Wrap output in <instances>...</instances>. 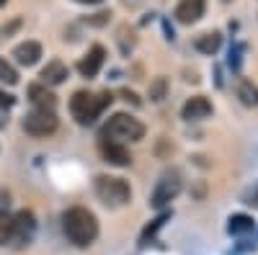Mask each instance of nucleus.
I'll return each instance as SVG.
<instances>
[{"label": "nucleus", "mask_w": 258, "mask_h": 255, "mask_svg": "<svg viewBox=\"0 0 258 255\" xmlns=\"http://www.w3.org/2000/svg\"><path fill=\"white\" fill-rule=\"evenodd\" d=\"M111 101H114L111 93L93 96L88 91H75L73 98H70V111L78 119V124H93L106 106H111Z\"/></svg>", "instance_id": "f03ea898"}, {"label": "nucleus", "mask_w": 258, "mask_h": 255, "mask_svg": "<svg viewBox=\"0 0 258 255\" xmlns=\"http://www.w3.org/2000/svg\"><path fill=\"white\" fill-rule=\"evenodd\" d=\"M103 62H106L103 47H101V44H93V47L88 49V54H85V57L78 62V72H80L83 77H96Z\"/></svg>", "instance_id": "9d476101"}, {"label": "nucleus", "mask_w": 258, "mask_h": 255, "mask_svg": "<svg viewBox=\"0 0 258 255\" xmlns=\"http://www.w3.org/2000/svg\"><path fill=\"white\" fill-rule=\"evenodd\" d=\"M227 232H230V235H248V232H253V217H248V214H232L227 219Z\"/></svg>", "instance_id": "f3484780"}, {"label": "nucleus", "mask_w": 258, "mask_h": 255, "mask_svg": "<svg viewBox=\"0 0 258 255\" xmlns=\"http://www.w3.org/2000/svg\"><path fill=\"white\" fill-rule=\"evenodd\" d=\"M39 77H41V85H59L68 80V65L59 59H52V62H47V67L41 70Z\"/></svg>", "instance_id": "4468645a"}, {"label": "nucleus", "mask_w": 258, "mask_h": 255, "mask_svg": "<svg viewBox=\"0 0 258 255\" xmlns=\"http://www.w3.org/2000/svg\"><path fill=\"white\" fill-rule=\"evenodd\" d=\"M16 103V98L11 96V93H3V91H0V106H13Z\"/></svg>", "instance_id": "b1692460"}, {"label": "nucleus", "mask_w": 258, "mask_h": 255, "mask_svg": "<svg viewBox=\"0 0 258 255\" xmlns=\"http://www.w3.org/2000/svg\"><path fill=\"white\" fill-rule=\"evenodd\" d=\"M98 150H101V157L109 162V165L126 167L129 162H132V155L126 152V147H124V144H116V142H111V139H101Z\"/></svg>", "instance_id": "6e6552de"}, {"label": "nucleus", "mask_w": 258, "mask_h": 255, "mask_svg": "<svg viewBox=\"0 0 258 255\" xmlns=\"http://www.w3.org/2000/svg\"><path fill=\"white\" fill-rule=\"evenodd\" d=\"M62 229L68 240L78 247H88L98 237V219L91 209L85 206H73L62 214Z\"/></svg>", "instance_id": "f257e3e1"}, {"label": "nucleus", "mask_w": 258, "mask_h": 255, "mask_svg": "<svg viewBox=\"0 0 258 255\" xmlns=\"http://www.w3.org/2000/svg\"><path fill=\"white\" fill-rule=\"evenodd\" d=\"M6 3H8V0H0V8H3V6H6Z\"/></svg>", "instance_id": "bb28decb"}, {"label": "nucleus", "mask_w": 258, "mask_h": 255, "mask_svg": "<svg viewBox=\"0 0 258 255\" xmlns=\"http://www.w3.org/2000/svg\"><path fill=\"white\" fill-rule=\"evenodd\" d=\"M147 96H150V101H153V103H160V101H165V96H168V77L158 75V77H153V80H150Z\"/></svg>", "instance_id": "a211bd4d"}, {"label": "nucleus", "mask_w": 258, "mask_h": 255, "mask_svg": "<svg viewBox=\"0 0 258 255\" xmlns=\"http://www.w3.org/2000/svg\"><path fill=\"white\" fill-rule=\"evenodd\" d=\"M207 11V0H178L176 6V18L181 24H197Z\"/></svg>", "instance_id": "9b49d317"}, {"label": "nucleus", "mask_w": 258, "mask_h": 255, "mask_svg": "<svg viewBox=\"0 0 258 255\" xmlns=\"http://www.w3.org/2000/svg\"><path fill=\"white\" fill-rule=\"evenodd\" d=\"M181 188H183V176H181V170H176V167L165 170V173L158 178V183H155V188H153V194H150V206H153V209L168 206L170 201H173V199L181 194Z\"/></svg>", "instance_id": "39448f33"}, {"label": "nucleus", "mask_w": 258, "mask_h": 255, "mask_svg": "<svg viewBox=\"0 0 258 255\" xmlns=\"http://www.w3.org/2000/svg\"><path fill=\"white\" fill-rule=\"evenodd\" d=\"M59 126V119L54 111H41V109H34L26 119H24V129L31 134V137H52Z\"/></svg>", "instance_id": "423d86ee"}, {"label": "nucleus", "mask_w": 258, "mask_h": 255, "mask_svg": "<svg viewBox=\"0 0 258 255\" xmlns=\"http://www.w3.org/2000/svg\"><path fill=\"white\" fill-rule=\"evenodd\" d=\"M212 101L207 98V96H194V98H188L186 103H183V109H181V116L186 119V121H202V119H207V116H212Z\"/></svg>", "instance_id": "1a4fd4ad"}, {"label": "nucleus", "mask_w": 258, "mask_h": 255, "mask_svg": "<svg viewBox=\"0 0 258 255\" xmlns=\"http://www.w3.org/2000/svg\"><path fill=\"white\" fill-rule=\"evenodd\" d=\"M121 98H124V101H132L135 106H140V98H137L132 91H121Z\"/></svg>", "instance_id": "393cba45"}, {"label": "nucleus", "mask_w": 258, "mask_h": 255, "mask_svg": "<svg viewBox=\"0 0 258 255\" xmlns=\"http://www.w3.org/2000/svg\"><path fill=\"white\" fill-rule=\"evenodd\" d=\"M13 57H16L18 65L31 67V65H36L39 57H41V44L34 41V39H26V41H21V44L13 47Z\"/></svg>", "instance_id": "f8f14e48"}, {"label": "nucleus", "mask_w": 258, "mask_h": 255, "mask_svg": "<svg viewBox=\"0 0 258 255\" xmlns=\"http://www.w3.org/2000/svg\"><path fill=\"white\" fill-rule=\"evenodd\" d=\"M13 237V217H8L6 211H0V245L11 242Z\"/></svg>", "instance_id": "aec40b11"}, {"label": "nucleus", "mask_w": 258, "mask_h": 255, "mask_svg": "<svg viewBox=\"0 0 258 255\" xmlns=\"http://www.w3.org/2000/svg\"><path fill=\"white\" fill-rule=\"evenodd\" d=\"M165 219H168V214H163V217H158V219H155L153 224H150V227H147V229L142 232V245H147V240H150V237H153V235H155V232H158V229L163 227V222H165Z\"/></svg>", "instance_id": "4be33fe9"}, {"label": "nucleus", "mask_w": 258, "mask_h": 255, "mask_svg": "<svg viewBox=\"0 0 258 255\" xmlns=\"http://www.w3.org/2000/svg\"><path fill=\"white\" fill-rule=\"evenodd\" d=\"M0 82H8V85L18 82V72H16V67L11 65L6 57H0Z\"/></svg>", "instance_id": "6ab92c4d"}, {"label": "nucleus", "mask_w": 258, "mask_h": 255, "mask_svg": "<svg viewBox=\"0 0 258 255\" xmlns=\"http://www.w3.org/2000/svg\"><path fill=\"white\" fill-rule=\"evenodd\" d=\"M243 201L248 204V206H253V209H258V183H253L245 194H243Z\"/></svg>", "instance_id": "5701e85b"}, {"label": "nucleus", "mask_w": 258, "mask_h": 255, "mask_svg": "<svg viewBox=\"0 0 258 255\" xmlns=\"http://www.w3.org/2000/svg\"><path fill=\"white\" fill-rule=\"evenodd\" d=\"M96 196L101 199V204H106L109 209H119L124 204H129L132 199V188L124 178H116V176H98L96 183Z\"/></svg>", "instance_id": "20e7f679"}, {"label": "nucleus", "mask_w": 258, "mask_h": 255, "mask_svg": "<svg viewBox=\"0 0 258 255\" xmlns=\"http://www.w3.org/2000/svg\"><path fill=\"white\" fill-rule=\"evenodd\" d=\"M235 96L240 98L243 106H248V109H255L258 106V85L248 77H240L238 82H235Z\"/></svg>", "instance_id": "2eb2a0df"}, {"label": "nucleus", "mask_w": 258, "mask_h": 255, "mask_svg": "<svg viewBox=\"0 0 258 255\" xmlns=\"http://www.w3.org/2000/svg\"><path fill=\"white\" fill-rule=\"evenodd\" d=\"M75 3H80V6H98V3H103V0H75Z\"/></svg>", "instance_id": "a878e982"}, {"label": "nucleus", "mask_w": 258, "mask_h": 255, "mask_svg": "<svg viewBox=\"0 0 258 255\" xmlns=\"http://www.w3.org/2000/svg\"><path fill=\"white\" fill-rule=\"evenodd\" d=\"M109 21H111V13L109 11H101V13H93V16L85 18V24H88V26H106Z\"/></svg>", "instance_id": "412c9836"}, {"label": "nucleus", "mask_w": 258, "mask_h": 255, "mask_svg": "<svg viewBox=\"0 0 258 255\" xmlns=\"http://www.w3.org/2000/svg\"><path fill=\"white\" fill-rule=\"evenodd\" d=\"M220 44H222L220 31H204V34H199L197 39H194V47H197L202 54H214L220 49Z\"/></svg>", "instance_id": "dca6fc26"}, {"label": "nucleus", "mask_w": 258, "mask_h": 255, "mask_svg": "<svg viewBox=\"0 0 258 255\" xmlns=\"http://www.w3.org/2000/svg\"><path fill=\"white\" fill-rule=\"evenodd\" d=\"M34 229H36L34 214H31L29 209H21L18 214L13 217V237L11 240H16L18 245H24V242H29L34 237Z\"/></svg>", "instance_id": "0eeeda50"}, {"label": "nucleus", "mask_w": 258, "mask_h": 255, "mask_svg": "<svg viewBox=\"0 0 258 255\" xmlns=\"http://www.w3.org/2000/svg\"><path fill=\"white\" fill-rule=\"evenodd\" d=\"M145 137V124L129 114H114L103 126V139H111L116 144L140 142Z\"/></svg>", "instance_id": "7ed1b4c3"}, {"label": "nucleus", "mask_w": 258, "mask_h": 255, "mask_svg": "<svg viewBox=\"0 0 258 255\" xmlns=\"http://www.w3.org/2000/svg\"><path fill=\"white\" fill-rule=\"evenodd\" d=\"M29 96H31V103H34V109H41V111H54V106H57V96L47 88V85H31L29 88Z\"/></svg>", "instance_id": "ddd939ff"}]
</instances>
